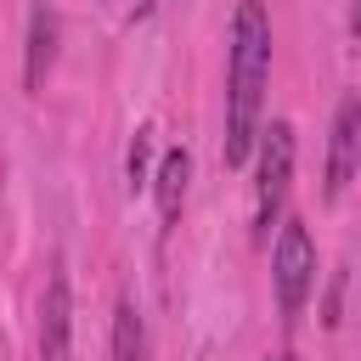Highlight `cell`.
Instances as JSON below:
<instances>
[{
	"mask_svg": "<svg viewBox=\"0 0 361 361\" xmlns=\"http://www.w3.org/2000/svg\"><path fill=\"white\" fill-rule=\"evenodd\" d=\"M147 158H152V130H135V141H130V186L147 180Z\"/></svg>",
	"mask_w": 361,
	"mask_h": 361,
	"instance_id": "9c48e42d",
	"label": "cell"
},
{
	"mask_svg": "<svg viewBox=\"0 0 361 361\" xmlns=\"http://www.w3.org/2000/svg\"><path fill=\"white\" fill-rule=\"evenodd\" d=\"M271 361H288V355H271Z\"/></svg>",
	"mask_w": 361,
	"mask_h": 361,
	"instance_id": "8fae6325",
	"label": "cell"
},
{
	"mask_svg": "<svg viewBox=\"0 0 361 361\" xmlns=\"http://www.w3.org/2000/svg\"><path fill=\"white\" fill-rule=\"evenodd\" d=\"M288 180H293V124L271 118L259 130V175H254V237L259 243L271 237V220L282 214Z\"/></svg>",
	"mask_w": 361,
	"mask_h": 361,
	"instance_id": "7a4b0ae2",
	"label": "cell"
},
{
	"mask_svg": "<svg viewBox=\"0 0 361 361\" xmlns=\"http://www.w3.org/2000/svg\"><path fill=\"white\" fill-rule=\"evenodd\" d=\"M271 73V17L265 0H237L231 62H226V164H243L259 135V102Z\"/></svg>",
	"mask_w": 361,
	"mask_h": 361,
	"instance_id": "6da1fadb",
	"label": "cell"
},
{
	"mask_svg": "<svg viewBox=\"0 0 361 361\" xmlns=\"http://www.w3.org/2000/svg\"><path fill=\"white\" fill-rule=\"evenodd\" d=\"M113 361H147V327H141V316H135L130 299L113 316Z\"/></svg>",
	"mask_w": 361,
	"mask_h": 361,
	"instance_id": "ba28073f",
	"label": "cell"
},
{
	"mask_svg": "<svg viewBox=\"0 0 361 361\" xmlns=\"http://www.w3.org/2000/svg\"><path fill=\"white\" fill-rule=\"evenodd\" d=\"M271 276H276V299H282V316H299L310 288H316V243L299 220L282 226L276 248H271Z\"/></svg>",
	"mask_w": 361,
	"mask_h": 361,
	"instance_id": "3957f363",
	"label": "cell"
},
{
	"mask_svg": "<svg viewBox=\"0 0 361 361\" xmlns=\"http://www.w3.org/2000/svg\"><path fill=\"white\" fill-rule=\"evenodd\" d=\"M68 333H73L68 276H62V271H51V282H45V299H39V355H45V361H73V350H68Z\"/></svg>",
	"mask_w": 361,
	"mask_h": 361,
	"instance_id": "5b68a950",
	"label": "cell"
},
{
	"mask_svg": "<svg viewBox=\"0 0 361 361\" xmlns=\"http://www.w3.org/2000/svg\"><path fill=\"white\" fill-rule=\"evenodd\" d=\"M186 180H192V152H186V147H169V152H164V164H158V175H152V192H158V214H164V226H175V220H180Z\"/></svg>",
	"mask_w": 361,
	"mask_h": 361,
	"instance_id": "52a82bcc",
	"label": "cell"
},
{
	"mask_svg": "<svg viewBox=\"0 0 361 361\" xmlns=\"http://www.w3.org/2000/svg\"><path fill=\"white\" fill-rule=\"evenodd\" d=\"M350 34H355V39H361V0H355V6H350Z\"/></svg>",
	"mask_w": 361,
	"mask_h": 361,
	"instance_id": "30bf717a",
	"label": "cell"
},
{
	"mask_svg": "<svg viewBox=\"0 0 361 361\" xmlns=\"http://www.w3.org/2000/svg\"><path fill=\"white\" fill-rule=\"evenodd\" d=\"M56 6L51 0H34L28 6V56H23V85L28 90H39L45 85V73H51V62H56Z\"/></svg>",
	"mask_w": 361,
	"mask_h": 361,
	"instance_id": "8992f818",
	"label": "cell"
},
{
	"mask_svg": "<svg viewBox=\"0 0 361 361\" xmlns=\"http://www.w3.org/2000/svg\"><path fill=\"white\" fill-rule=\"evenodd\" d=\"M355 164H361V102L344 96L333 113V141H327V197H344Z\"/></svg>",
	"mask_w": 361,
	"mask_h": 361,
	"instance_id": "277c9868",
	"label": "cell"
}]
</instances>
